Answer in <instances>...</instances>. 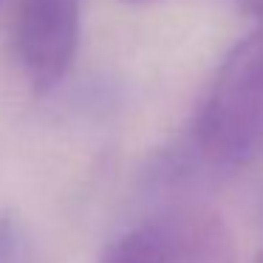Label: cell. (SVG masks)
I'll return each instance as SVG.
<instances>
[{"instance_id":"obj_1","label":"cell","mask_w":263,"mask_h":263,"mask_svg":"<svg viewBox=\"0 0 263 263\" xmlns=\"http://www.w3.org/2000/svg\"><path fill=\"white\" fill-rule=\"evenodd\" d=\"M195 144L218 167H246L263 156V29L223 57L195 119Z\"/></svg>"},{"instance_id":"obj_2","label":"cell","mask_w":263,"mask_h":263,"mask_svg":"<svg viewBox=\"0 0 263 263\" xmlns=\"http://www.w3.org/2000/svg\"><path fill=\"white\" fill-rule=\"evenodd\" d=\"M99 263H229V235L206 210H167L116 235Z\"/></svg>"},{"instance_id":"obj_3","label":"cell","mask_w":263,"mask_h":263,"mask_svg":"<svg viewBox=\"0 0 263 263\" xmlns=\"http://www.w3.org/2000/svg\"><path fill=\"white\" fill-rule=\"evenodd\" d=\"M14 43L31 88H57L80 46V0H17Z\"/></svg>"},{"instance_id":"obj_4","label":"cell","mask_w":263,"mask_h":263,"mask_svg":"<svg viewBox=\"0 0 263 263\" xmlns=\"http://www.w3.org/2000/svg\"><path fill=\"white\" fill-rule=\"evenodd\" d=\"M0 263H34L31 238L14 212H0Z\"/></svg>"},{"instance_id":"obj_5","label":"cell","mask_w":263,"mask_h":263,"mask_svg":"<svg viewBox=\"0 0 263 263\" xmlns=\"http://www.w3.org/2000/svg\"><path fill=\"white\" fill-rule=\"evenodd\" d=\"M240 3H243V9H249L252 14L263 17V0H240Z\"/></svg>"},{"instance_id":"obj_6","label":"cell","mask_w":263,"mask_h":263,"mask_svg":"<svg viewBox=\"0 0 263 263\" xmlns=\"http://www.w3.org/2000/svg\"><path fill=\"white\" fill-rule=\"evenodd\" d=\"M255 263H263V252H257V257H255Z\"/></svg>"}]
</instances>
